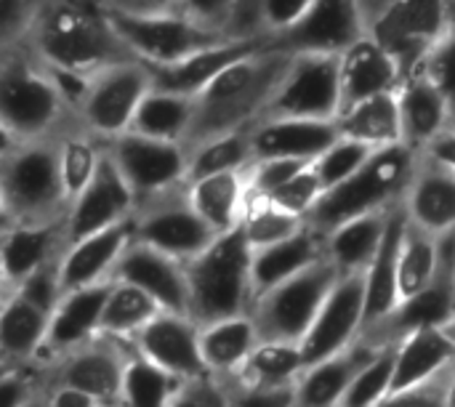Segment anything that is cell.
Returning <instances> with one entry per match:
<instances>
[{"instance_id":"52","label":"cell","mask_w":455,"mask_h":407,"mask_svg":"<svg viewBox=\"0 0 455 407\" xmlns=\"http://www.w3.org/2000/svg\"><path fill=\"white\" fill-rule=\"evenodd\" d=\"M43 0H3L0 8V29H3V48L16 45L24 40L37 8Z\"/></svg>"},{"instance_id":"14","label":"cell","mask_w":455,"mask_h":407,"mask_svg":"<svg viewBox=\"0 0 455 407\" xmlns=\"http://www.w3.org/2000/svg\"><path fill=\"white\" fill-rule=\"evenodd\" d=\"M368 35L363 0H315L312 8L285 32L272 35L264 48L280 53L341 56Z\"/></svg>"},{"instance_id":"2","label":"cell","mask_w":455,"mask_h":407,"mask_svg":"<svg viewBox=\"0 0 455 407\" xmlns=\"http://www.w3.org/2000/svg\"><path fill=\"white\" fill-rule=\"evenodd\" d=\"M291 59V53L261 48L227 67L200 96H195L197 112L187 147L253 128L272 104Z\"/></svg>"},{"instance_id":"48","label":"cell","mask_w":455,"mask_h":407,"mask_svg":"<svg viewBox=\"0 0 455 407\" xmlns=\"http://www.w3.org/2000/svg\"><path fill=\"white\" fill-rule=\"evenodd\" d=\"M235 395H232V381L205 373L197 379L181 381L179 392L173 395L171 407H232Z\"/></svg>"},{"instance_id":"37","label":"cell","mask_w":455,"mask_h":407,"mask_svg":"<svg viewBox=\"0 0 455 407\" xmlns=\"http://www.w3.org/2000/svg\"><path fill=\"white\" fill-rule=\"evenodd\" d=\"M336 123L341 128V136L357 139L373 149L403 144V115L397 93H381L352 104L339 115Z\"/></svg>"},{"instance_id":"17","label":"cell","mask_w":455,"mask_h":407,"mask_svg":"<svg viewBox=\"0 0 455 407\" xmlns=\"http://www.w3.org/2000/svg\"><path fill=\"white\" fill-rule=\"evenodd\" d=\"M365 331V275H341L301 341L307 368L352 347Z\"/></svg>"},{"instance_id":"32","label":"cell","mask_w":455,"mask_h":407,"mask_svg":"<svg viewBox=\"0 0 455 407\" xmlns=\"http://www.w3.org/2000/svg\"><path fill=\"white\" fill-rule=\"evenodd\" d=\"M453 363L455 344L445 333V328H424V331L405 336L397 344L392 395L421 387V384L443 376Z\"/></svg>"},{"instance_id":"42","label":"cell","mask_w":455,"mask_h":407,"mask_svg":"<svg viewBox=\"0 0 455 407\" xmlns=\"http://www.w3.org/2000/svg\"><path fill=\"white\" fill-rule=\"evenodd\" d=\"M160 312H165L149 293L131 283L112 280V293L104 307L101 333L133 341Z\"/></svg>"},{"instance_id":"6","label":"cell","mask_w":455,"mask_h":407,"mask_svg":"<svg viewBox=\"0 0 455 407\" xmlns=\"http://www.w3.org/2000/svg\"><path fill=\"white\" fill-rule=\"evenodd\" d=\"M189 277V317L197 325L251 315L256 301L253 288V248L243 227L224 232L216 243L187 264Z\"/></svg>"},{"instance_id":"56","label":"cell","mask_w":455,"mask_h":407,"mask_svg":"<svg viewBox=\"0 0 455 407\" xmlns=\"http://www.w3.org/2000/svg\"><path fill=\"white\" fill-rule=\"evenodd\" d=\"M232 407H296V387L291 389H245L232 381Z\"/></svg>"},{"instance_id":"59","label":"cell","mask_w":455,"mask_h":407,"mask_svg":"<svg viewBox=\"0 0 455 407\" xmlns=\"http://www.w3.org/2000/svg\"><path fill=\"white\" fill-rule=\"evenodd\" d=\"M421 155L429 157V160H435V163H440V165H445V168H451V171H455V128L443 131Z\"/></svg>"},{"instance_id":"22","label":"cell","mask_w":455,"mask_h":407,"mask_svg":"<svg viewBox=\"0 0 455 407\" xmlns=\"http://www.w3.org/2000/svg\"><path fill=\"white\" fill-rule=\"evenodd\" d=\"M64 251H67L64 219L37 221V224H3V240H0L3 293L16 291L29 275L59 261Z\"/></svg>"},{"instance_id":"49","label":"cell","mask_w":455,"mask_h":407,"mask_svg":"<svg viewBox=\"0 0 455 407\" xmlns=\"http://www.w3.org/2000/svg\"><path fill=\"white\" fill-rule=\"evenodd\" d=\"M315 160H301V157H267L256 160L248 168V189L259 195H275L285 184H291L299 173H304Z\"/></svg>"},{"instance_id":"60","label":"cell","mask_w":455,"mask_h":407,"mask_svg":"<svg viewBox=\"0 0 455 407\" xmlns=\"http://www.w3.org/2000/svg\"><path fill=\"white\" fill-rule=\"evenodd\" d=\"M445 405L455 407V363L448 371V384H445Z\"/></svg>"},{"instance_id":"31","label":"cell","mask_w":455,"mask_h":407,"mask_svg":"<svg viewBox=\"0 0 455 407\" xmlns=\"http://www.w3.org/2000/svg\"><path fill=\"white\" fill-rule=\"evenodd\" d=\"M325 253V235L312 229L309 224L269 248H259L253 251V288H256V299L267 291H272L275 285L301 275L304 269L315 267L317 261H323Z\"/></svg>"},{"instance_id":"13","label":"cell","mask_w":455,"mask_h":407,"mask_svg":"<svg viewBox=\"0 0 455 407\" xmlns=\"http://www.w3.org/2000/svg\"><path fill=\"white\" fill-rule=\"evenodd\" d=\"M107 152L136 192L139 203L189 184L187 144L160 141L136 131H125L107 141Z\"/></svg>"},{"instance_id":"46","label":"cell","mask_w":455,"mask_h":407,"mask_svg":"<svg viewBox=\"0 0 455 407\" xmlns=\"http://www.w3.org/2000/svg\"><path fill=\"white\" fill-rule=\"evenodd\" d=\"M395 360H397V344H387L379 349V355L360 371L349 392L344 395L339 407H379L392 395L395 381Z\"/></svg>"},{"instance_id":"7","label":"cell","mask_w":455,"mask_h":407,"mask_svg":"<svg viewBox=\"0 0 455 407\" xmlns=\"http://www.w3.org/2000/svg\"><path fill=\"white\" fill-rule=\"evenodd\" d=\"M363 11L368 35L400 61L403 80L424 69L455 27V0H363Z\"/></svg>"},{"instance_id":"29","label":"cell","mask_w":455,"mask_h":407,"mask_svg":"<svg viewBox=\"0 0 455 407\" xmlns=\"http://www.w3.org/2000/svg\"><path fill=\"white\" fill-rule=\"evenodd\" d=\"M405 213L413 224L437 237L455 232V171L419 155L405 195Z\"/></svg>"},{"instance_id":"34","label":"cell","mask_w":455,"mask_h":407,"mask_svg":"<svg viewBox=\"0 0 455 407\" xmlns=\"http://www.w3.org/2000/svg\"><path fill=\"white\" fill-rule=\"evenodd\" d=\"M259 344L261 336L251 315H237L200 325V352L205 368L208 373L221 379H232L256 352Z\"/></svg>"},{"instance_id":"11","label":"cell","mask_w":455,"mask_h":407,"mask_svg":"<svg viewBox=\"0 0 455 407\" xmlns=\"http://www.w3.org/2000/svg\"><path fill=\"white\" fill-rule=\"evenodd\" d=\"M136 240L157 248L184 264L208 251L219 232L205 224V219L192 208L187 184L141 200L133 213Z\"/></svg>"},{"instance_id":"4","label":"cell","mask_w":455,"mask_h":407,"mask_svg":"<svg viewBox=\"0 0 455 407\" xmlns=\"http://www.w3.org/2000/svg\"><path fill=\"white\" fill-rule=\"evenodd\" d=\"M0 208L3 224H37L67 219L69 200L61 181L56 136L3 141Z\"/></svg>"},{"instance_id":"39","label":"cell","mask_w":455,"mask_h":407,"mask_svg":"<svg viewBox=\"0 0 455 407\" xmlns=\"http://www.w3.org/2000/svg\"><path fill=\"white\" fill-rule=\"evenodd\" d=\"M195 112H197L195 96L152 88L144 96V101L133 117L131 131L149 136V139H160V141L187 144L192 125H195Z\"/></svg>"},{"instance_id":"19","label":"cell","mask_w":455,"mask_h":407,"mask_svg":"<svg viewBox=\"0 0 455 407\" xmlns=\"http://www.w3.org/2000/svg\"><path fill=\"white\" fill-rule=\"evenodd\" d=\"M112 280L131 283L149 293L165 312L176 315H189V277H187V264L149 248L139 240L128 245L123 259L117 261Z\"/></svg>"},{"instance_id":"33","label":"cell","mask_w":455,"mask_h":407,"mask_svg":"<svg viewBox=\"0 0 455 407\" xmlns=\"http://www.w3.org/2000/svg\"><path fill=\"white\" fill-rule=\"evenodd\" d=\"M51 317L19 293L0 296V355L3 365L35 363L43 352Z\"/></svg>"},{"instance_id":"50","label":"cell","mask_w":455,"mask_h":407,"mask_svg":"<svg viewBox=\"0 0 455 407\" xmlns=\"http://www.w3.org/2000/svg\"><path fill=\"white\" fill-rule=\"evenodd\" d=\"M312 165L304 173H299L291 184H285L283 189H277L275 195H269L272 203L280 205L288 213H296L301 219H309V213L315 211V205L325 195V187H323V181H320V176L315 173Z\"/></svg>"},{"instance_id":"57","label":"cell","mask_w":455,"mask_h":407,"mask_svg":"<svg viewBox=\"0 0 455 407\" xmlns=\"http://www.w3.org/2000/svg\"><path fill=\"white\" fill-rule=\"evenodd\" d=\"M45 405L48 407H115L107 405L104 400L77 389V387H67V384H51L45 392Z\"/></svg>"},{"instance_id":"30","label":"cell","mask_w":455,"mask_h":407,"mask_svg":"<svg viewBox=\"0 0 455 407\" xmlns=\"http://www.w3.org/2000/svg\"><path fill=\"white\" fill-rule=\"evenodd\" d=\"M408 227L405 203L392 211L384 243L365 269V331L400 307V251Z\"/></svg>"},{"instance_id":"44","label":"cell","mask_w":455,"mask_h":407,"mask_svg":"<svg viewBox=\"0 0 455 407\" xmlns=\"http://www.w3.org/2000/svg\"><path fill=\"white\" fill-rule=\"evenodd\" d=\"M440 269V237L408 219L400 251V301L421 293Z\"/></svg>"},{"instance_id":"27","label":"cell","mask_w":455,"mask_h":407,"mask_svg":"<svg viewBox=\"0 0 455 407\" xmlns=\"http://www.w3.org/2000/svg\"><path fill=\"white\" fill-rule=\"evenodd\" d=\"M264 48V40H224L219 45H211L200 53H192L176 64H163V67H149L152 75V88L171 91V93H184V96H200L227 67L235 61L256 53Z\"/></svg>"},{"instance_id":"51","label":"cell","mask_w":455,"mask_h":407,"mask_svg":"<svg viewBox=\"0 0 455 407\" xmlns=\"http://www.w3.org/2000/svg\"><path fill=\"white\" fill-rule=\"evenodd\" d=\"M424 67L435 77L440 91L445 93L448 107H451V128H455V27L453 32L429 53Z\"/></svg>"},{"instance_id":"41","label":"cell","mask_w":455,"mask_h":407,"mask_svg":"<svg viewBox=\"0 0 455 407\" xmlns=\"http://www.w3.org/2000/svg\"><path fill=\"white\" fill-rule=\"evenodd\" d=\"M189 149V181L216 173H245L256 163L251 128L208 139Z\"/></svg>"},{"instance_id":"63","label":"cell","mask_w":455,"mask_h":407,"mask_svg":"<svg viewBox=\"0 0 455 407\" xmlns=\"http://www.w3.org/2000/svg\"><path fill=\"white\" fill-rule=\"evenodd\" d=\"M115 407H117V405H115Z\"/></svg>"},{"instance_id":"38","label":"cell","mask_w":455,"mask_h":407,"mask_svg":"<svg viewBox=\"0 0 455 407\" xmlns=\"http://www.w3.org/2000/svg\"><path fill=\"white\" fill-rule=\"evenodd\" d=\"M307 371L301 344L261 341L245 365L229 379L245 389H291Z\"/></svg>"},{"instance_id":"5","label":"cell","mask_w":455,"mask_h":407,"mask_svg":"<svg viewBox=\"0 0 455 407\" xmlns=\"http://www.w3.org/2000/svg\"><path fill=\"white\" fill-rule=\"evenodd\" d=\"M416 165L419 152H413L408 144L376 149V155L352 179L328 189L320 197L307 224L328 235L357 216L400 208L405 203Z\"/></svg>"},{"instance_id":"12","label":"cell","mask_w":455,"mask_h":407,"mask_svg":"<svg viewBox=\"0 0 455 407\" xmlns=\"http://www.w3.org/2000/svg\"><path fill=\"white\" fill-rule=\"evenodd\" d=\"M341 104V56L296 53L264 117L339 120Z\"/></svg>"},{"instance_id":"20","label":"cell","mask_w":455,"mask_h":407,"mask_svg":"<svg viewBox=\"0 0 455 407\" xmlns=\"http://www.w3.org/2000/svg\"><path fill=\"white\" fill-rule=\"evenodd\" d=\"M136 352L176 379L205 376V360L200 352V325L189 315L160 312L136 339Z\"/></svg>"},{"instance_id":"62","label":"cell","mask_w":455,"mask_h":407,"mask_svg":"<svg viewBox=\"0 0 455 407\" xmlns=\"http://www.w3.org/2000/svg\"><path fill=\"white\" fill-rule=\"evenodd\" d=\"M27 407H48V405H45V395H43L40 400H35L32 405H27Z\"/></svg>"},{"instance_id":"3","label":"cell","mask_w":455,"mask_h":407,"mask_svg":"<svg viewBox=\"0 0 455 407\" xmlns=\"http://www.w3.org/2000/svg\"><path fill=\"white\" fill-rule=\"evenodd\" d=\"M75 112L69 109L51 69L27 48H3L0 61V125L3 141L56 136Z\"/></svg>"},{"instance_id":"61","label":"cell","mask_w":455,"mask_h":407,"mask_svg":"<svg viewBox=\"0 0 455 407\" xmlns=\"http://www.w3.org/2000/svg\"><path fill=\"white\" fill-rule=\"evenodd\" d=\"M445 333H448V336L453 339V344H455V320H453V323H448V325H445Z\"/></svg>"},{"instance_id":"15","label":"cell","mask_w":455,"mask_h":407,"mask_svg":"<svg viewBox=\"0 0 455 407\" xmlns=\"http://www.w3.org/2000/svg\"><path fill=\"white\" fill-rule=\"evenodd\" d=\"M455 320V232L440 237V269L435 280L416 296L400 301V307L381 323L363 331L379 347L400 344L405 336L424 328H445Z\"/></svg>"},{"instance_id":"43","label":"cell","mask_w":455,"mask_h":407,"mask_svg":"<svg viewBox=\"0 0 455 407\" xmlns=\"http://www.w3.org/2000/svg\"><path fill=\"white\" fill-rule=\"evenodd\" d=\"M240 227L245 232L248 245L253 251H259V248H269V245H277V243L299 235L307 227V219L283 211L280 205L272 203L269 195H259V192L248 189Z\"/></svg>"},{"instance_id":"40","label":"cell","mask_w":455,"mask_h":407,"mask_svg":"<svg viewBox=\"0 0 455 407\" xmlns=\"http://www.w3.org/2000/svg\"><path fill=\"white\" fill-rule=\"evenodd\" d=\"M56 144H59V165H61L64 192H67V200L72 203L93 181V176L107 155V141L93 136L88 128H83L77 123V117H72L56 133Z\"/></svg>"},{"instance_id":"8","label":"cell","mask_w":455,"mask_h":407,"mask_svg":"<svg viewBox=\"0 0 455 407\" xmlns=\"http://www.w3.org/2000/svg\"><path fill=\"white\" fill-rule=\"evenodd\" d=\"M341 272L325 256L301 275L275 285L253 301L251 317L259 328L261 341L301 344L315 325L328 293L339 283Z\"/></svg>"},{"instance_id":"28","label":"cell","mask_w":455,"mask_h":407,"mask_svg":"<svg viewBox=\"0 0 455 407\" xmlns=\"http://www.w3.org/2000/svg\"><path fill=\"white\" fill-rule=\"evenodd\" d=\"M403 115V144L424 152L443 131L451 128V107L435 77L424 69L408 75L397 91Z\"/></svg>"},{"instance_id":"36","label":"cell","mask_w":455,"mask_h":407,"mask_svg":"<svg viewBox=\"0 0 455 407\" xmlns=\"http://www.w3.org/2000/svg\"><path fill=\"white\" fill-rule=\"evenodd\" d=\"M192 208L213 227L219 235L232 232L243 221L248 197V171L245 173H216L187 184Z\"/></svg>"},{"instance_id":"58","label":"cell","mask_w":455,"mask_h":407,"mask_svg":"<svg viewBox=\"0 0 455 407\" xmlns=\"http://www.w3.org/2000/svg\"><path fill=\"white\" fill-rule=\"evenodd\" d=\"M101 3L104 8L123 11V13H165L179 8V0H101Z\"/></svg>"},{"instance_id":"45","label":"cell","mask_w":455,"mask_h":407,"mask_svg":"<svg viewBox=\"0 0 455 407\" xmlns=\"http://www.w3.org/2000/svg\"><path fill=\"white\" fill-rule=\"evenodd\" d=\"M179 387L181 379H176L173 373L163 371L160 365L149 363L136 352L125 371L117 407H171Z\"/></svg>"},{"instance_id":"23","label":"cell","mask_w":455,"mask_h":407,"mask_svg":"<svg viewBox=\"0 0 455 407\" xmlns=\"http://www.w3.org/2000/svg\"><path fill=\"white\" fill-rule=\"evenodd\" d=\"M133 240H136V221L128 219L123 224L93 232L77 243H69L59 261L64 293L112 280L117 261L123 259V253Z\"/></svg>"},{"instance_id":"24","label":"cell","mask_w":455,"mask_h":407,"mask_svg":"<svg viewBox=\"0 0 455 407\" xmlns=\"http://www.w3.org/2000/svg\"><path fill=\"white\" fill-rule=\"evenodd\" d=\"M379 344L365 333L333 357L309 365L296 384V407H339L360 371L379 355Z\"/></svg>"},{"instance_id":"16","label":"cell","mask_w":455,"mask_h":407,"mask_svg":"<svg viewBox=\"0 0 455 407\" xmlns=\"http://www.w3.org/2000/svg\"><path fill=\"white\" fill-rule=\"evenodd\" d=\"M136 357V344L109 333H99L51 365V384L77 387L107 405L120 403L123 379Z\"/></svg>"},{"instance_id":"54","label":"cell","mask_w":455,"mask_h":407,"mask_svg":"<svg viewBox=\"0 0 455 407\" xmlns=\"http://www.w3.org/2000/svg\"><path fill=\"white\" fill-rule=\"evenodd\" d=\"M232 5H235V0H179L176 11L184 13L187 19L203 24V27L216 29V32L224 35V27H227V19L232 13Z\"/></svg>"},{"instance_id":"53","label":"cell","mask_w":455,"mask_h":407,"mask_svg":"<svg viewBox=\"0 0 455 407\" xmlns=\"http://www.w3.org/2000/svg\"><path fill=\"white\" fill-rule=\"evenodd\" d=\"M451 371V368H448ZM448 371L421 387L389 395L379 407H448L445 405V384H448Z\"/></svg>"},{"instance_id":"25","label":"cell","mask_w":455,"mask_h":407,"mask_svg":"<svg viewBox=\"0 0 455 407\" xmlns=\"http://www.w3.org/2000/svg\"><path fill=\"white\" fill-rule=\"evenodd\" d=\"M256 160L267 157H301L317 160L328 147L341 139L336 120H301V117H261L251 128Z\"/></svg>"},{"instance_id":"35","label":"cell","mask_w":455,"mask_h":407,"mask_svg":"<svg viewBox=\"0 0 455 407\" xmlns=\"http://www.w3.org/2000/svg\"><path fill=\"white\" fill-rule=\"evenodd\" d=\"M389 219L392 211H376L357 216L325 235V253L341 275H365L384 243Z\"/></svg>"},{"instance_id":"1","label":"cell","mask_w":455,"mask_h":407,"mask_svg":"<svg viewBox=\"0 0 455 407\" xmlns=\"http://www.w3.org/2000/svg\"><path fill=\"white\" fill-rule=\"evenodd\" d=\"M21 45L43 64L85 77L133 59L101 0H43Z\"/></svg>"},{"instance_id":"47","label":"cell","mask_w":455,"mask_h":407,"mask_svg":"<svg viewBox=\"0 0 455 407\" xmlns=\"http://www.w3.org/2000/svg\"><path fill=\"white\" fill-rule=\"evenodd\" d=\"M373 155H376L373 147H368V144H363V141H357V139L341 136L333 147H328V149L315 160L312 168H315V173L320 176V181H323V187H325V192H328V189L344 184L347 179H352Z\"/></svg>"},{"instance_id":"21","label":"cell","mask_w":455,"mask_h":407,"mask_svg":"<svg viewBox=\"0 0 455 407\" xmlns=\"http://www.w3.org/2000/svg\"><path fill=\"white\" fill-rule=\"evenodd\" d=\"M109 293H112V280L67 291L51 317L48 336H45L37 363L51 368L56 360H61L72 349H77L85 341H91L93 336H99Z\"/></svg>"},{"instance_id":"26","label":"cell","mask_w":455,"mask_h":407,"mask_svg":"<svg viewBox=\"0 0 455 407\" xmlns=\"http://www.w3.org/2000/svg\"><path fill=\"white\" fill-rule=\"evenodd\" d=\"M403 85L400 61L371 35L341 53V112L381 93H397Z\"/></svg>"},{"instance_id":"18","label":"cell","mask_w":455,"mask_h":407,"mask_svg":"<svg viewBox=\"0 0 455 407\" xmlns=\"http://www.w3.org/2000/svg\"><path fill=\"white\" fill-rule=\"evenodd\" d=\"M136 205H139L136 192L131 189V184L125 181V176L120 173V168L107 152L93 181L69 203V211L64 219L67 245L93 232H101L107 227L133 219Z\"/></svg>"},{"instance_id":"10","label":"cell","mask_w":455,"mask_h":407,"mask_svg":"<svg viewBox=\"0 0 455 407\" xmlns=\"http://www.w3.org/2000/svg\"><path fill=\"white\" fill-rule=\"evenodd\" d=\"M149 91H152V75L147 64L136 59L109 64L88 77L75 117L93 136L109 141L131 131L133 117Z\"/></svg>"},{"instance_id":"9","label":"cell","mask_w":455,"mask_h":407,"mask_svg":"<svg viewBox=\"0 0 455 407\" xmlns=\"http://www.w3.org/2000/svg\"><path fill=\"white\" fill-rule=\"evenodd\" d=\"M109 21L131 56L149 67L176 64L192 53H200L211 45L224 43L227 37L216 29H208L179 11L165 13H123L109 11Z\"/></svg>"},{"instance_id":"55","label":"cell","mask_w":455,"mask_h":407,"mask_svg":"<svg viewBox=\"0 0 455 407\" xmlns=\"http://www.w3.org/2000/svg\"><path fill=\"white\" fill-rule=\"evenodd\" d=\"M312 3L315 0H264V16H267L269 37L285 32L288 27H293L312 8Z\"/></svg>"}]
</instances>
